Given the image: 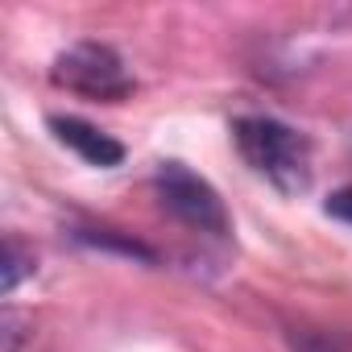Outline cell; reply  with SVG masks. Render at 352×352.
<instances>
[{
  "mask_svg": "<svg viewBox=\"0 0 352 352\" xmlns=\"http://www.w3.org/2000/svg\"><path fill=\"white\" fill-rule=\"evenodd\" d=\"M232 137L241 157L278 191H302L311 183V141L298 129L274 116H241L232 124Z\"/></svg>",
  "mask_w": 352,
  "mask_h": 352,
  "instance_id": "obj_1",
  "label": "cell"
},
{
  "mask_svg": "<svg viewBox=\"0 0 352 352\" xmlns=\"http://www.w3.org/2000/svg\"><path fill=\"white\" fill-rule=\"evenodd\" d=\"M25 274H34V253H30L17 236H9V241H5V294H13Z\"/></svg>",
  "mask_w": 352,
  "mask_h": 352,
  "instance_id": "obj_6",
  "label": "cell"
},
{
  "mask_svg": "<svg viewBox=\"0 0 352 352\" xmlns=\"http://www.w3.org/2000/svg\"><path fill=\"white\" fill-rule=\"evenodd\" d=\"M157 199L162 208L174 216V220H183L187 228L195 232H208V236H224L228 232V212H224V199L216 195V187L208 179H199L195 170H187L183 162H166L157 170Z\"/></svg>",
  "mask_w": 352,
  "mask_h": 352,
  "instance_id": "obj_3",
  "label": "cell"
},
{
  "mask_svg": "<svg viewBox=\"0 0 352 352\" xmlns=\"http://www.w3.org/2000/svg\"><path fill=\"white\" fill-rule=\"evenodd\" d=\"M50 79L75 96H87V100H124L133 91V75L124 71V58L104 46V42H75L67 46L54 67H50Z\"/></svg>",
  "mask_w": 352,
  "mask_h": 352,
  "instance_id": "obj_2",
  "label": "cell"
},
{
  "mask_svg": "<svg viewBox=\"0 0 352 352\" xmlns=\"http://www.w3.org/2000/svg\"><path fill=\"white\" fill-rule=\"evenodd\" d=\"M79 241H87V245H96V249H120V253H129V257L153 261V249H149V245H141V241H133V236H116L112 228H79Z\"/></svg>",
  "mask_w": 352,
  "mask_h": 352,
  "instance_id": "obj_5",
  "label": "cell"
},
{
  "mask_svg": "<svg viewBox=\"0 0 352 352\" xmlns=\"http://www.w3.org/2000/svg\"><path fill=\"white\" fill-rule=\"evenodd\" d=\"M327 216H336V220L352 224V187H344V191H336V195L327 199Z\"/></svg>",
  "mask_w": 352,
  "mask_h": 352,
  "instance_id": "obj_7",
  "label": "cell"
},
{
  "mask_svg": "<svg viewBox=\"0 0 352 352\" xmlns=\"http://www.w3.org/2000/svg\"><path fill=\"white\" fill-rule=\"evenodd\" d=\"M17 344H21V315L5 311V352H17Z\"/></svg>",
  "mask_w": 352,
  "mask_h": 352,
  "instance_id": "obj_8",
  "label": "cell"
},
{
  "mask_svg": "<svg viewBox=\"0 0 352 352\" xmlns=\"http://www.w3.org/2000/svg\"><path fill=\"white\" fill-rule=\"evenodd\" d=\"M50 129H54V137H58L67 149H75V153H79L83 162H91V166H120V162H124V145H120L116 137H108L104 129L79 120V116H50Z\"/></svg>",
  "mask_w": 352,
  "mask_h": 352,
  "instance_id": "obj_4",
  "label": "cell"
}]
</instances>
